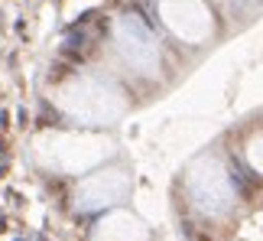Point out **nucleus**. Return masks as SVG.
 <instances>
[{"label": "nucleus", "mask_w": 263, "mask_h": 241, "mask_svg": "<svg viewBox=\"0 0 263 241\" xmlns=\"http://www.w3.org/2000/svg\"><path fill=\"white\" fill-rule=\"evenodd\" d=\"M114 153L117 140L104 130H43L33 137V160L46 173L85 176L110 163Z\"/></svg>", "instance_id": "obj_1"}, {"label": "nucleus", "mask_w": 263, "mask_h": 241, "mask_svg": "<svg viewBox=\"0 0 263 241\" xmlns=\"http://www.w3.org/2000/svg\"><path fill=\"white\" fill-rule=\"evenodd\" d=\"M55 108L68 120L82 124L88 130L114 127L130 111V101L120 88L104 75H72L52 92Z\"/></svg>", "instance_id": "obj_2"}, {"label": "nucleus", "mask_w": 263, "mask_h": 241, "mask_svg": "<svg viewBox=\"0 0 263 241\" xmlns=\"http://www.w3.org/2000/svg\"><path fill=\"white\" fill-rule=\"evenodd\" d=\"M182 186H185V199L198 215L205 218H221L228 215L237 202V189L234 176L224 163V157L215 147L198 153L182 173Z\"/></svg>", "instance_id": "obj_3"}, {"label": "nucleus", "mask_w": 263, "mask_h": 241, "mask_svg": "<svg viewBox=\"0 0 263 241\" xmlns=\"http://www.w3.org/2000/svg\"><path fill=\"white\" fill-rule=\"evenodd\" d=\"M134 193V169L130 163H104L91 173L78 176L72 189V205L78 212H110Z\"/></svg>", "instance_id": "obj_4"}, {"label": "nucleus", "mask_w": 263, "mask_h": 241, "mask_svg": "<svg viewBox=\"0 0 263 241\" xmlns=\"http://www.w3.org/2000/svg\"><path fill=\"white\" fill-rule=\"evenodd\" d=\"M114 49L134 75L140 78H156L163 72V49L149 26L137 16H117L114 23Z\"/></svg>", "instance_id": "obj_5"}, {"label": "nucleus", "mask_w": 263, "mask_h": 241, "mask_svg": "<svg viewBox=\"0 0 263 241\" xmlns=\"http://www.w3.org/2000/svg\"><path fill=\"white\" fill-rule=\"evenodd\" d=\"M159 20L185 46H205L215 39V16L201 0H159Z\"/></svg>", "instance_id": "obj_6"}, {"label": "nucleus", "mask_w": 263, "mask_h": 241, "mask_svg": "<svg viewBox=\"0 0 263 241\" xmlns=\"http://www.w3.org/2000/svg\"><path fill=\"white\" fill-rule=\"evenodd\" d=\"M91 241H149V228L130 209H110L91 228Z\"/></svg>", "instance_id": "obj_7"}, {"label": "nucleus", "mask_w": 263, "mask_h": 241, "mask_svg": "<svg viewBox=\"0 0 263 241\" xmlns=\"http://www.w3.org/2000/svg\"><path fill=\"white\" fill-rule=\"evenodd\" d=\"M240 153H244V163L254 169L257 176H263V130H254V134L244 140Z\"/></svg>", "instance_id": "obj_8"}]
</instances>
